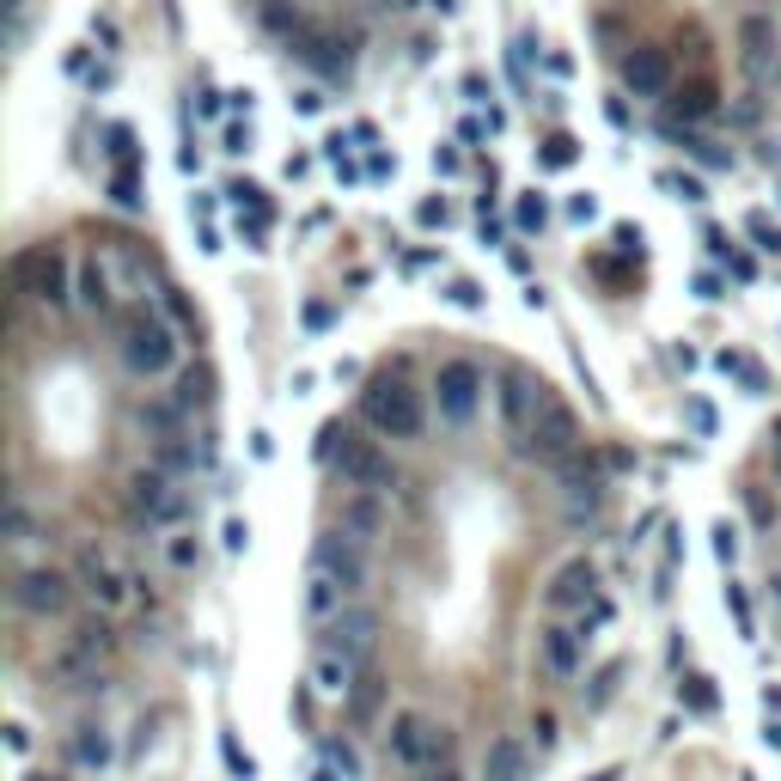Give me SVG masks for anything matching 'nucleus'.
<instances>
[{
    "label": "nucleus",
    "mask_w": 781,
    "mask_h": 781,
    "mask_svg": "<svg viewBox=\"0 0 781 781\" xmlns=\"http://www.w3.org/2000/svg\"><path fill=\"white\" fill-rule=\"evenodd\" d=\"M117 354H123V367L135 373V379H166V373L178 367V330H171L159 312L135 306L117 318Z\"/></svg>",
    "instance_id": "1"
},
{
    "label": "nucleus",
    "mask_w": 781,
    "mask_h": 781,
    "mask_svg": "<svg viewBox=\"0 0 781 781\" xmlns=\"http://www.w3.org/2000/svg\"><path fill=\"white\" fill-rule=\"evenodd\" d=\"M361 422H367L379 440H422V428H428V403H422V391H415L410 379H373L367 391H361Z\"/></svg>",
    "instance_id": "2"
},
{
    "label": "nucleus",
    "mask_w": 781,
    "mask_h": 781,
    "mask_svg": "<svg viewBox=\"0 0 781 781\" xmlns=\"http://www.w3.org/2000/svg\"><path fill=\"white\" fill-rule=\"evenodd\" d=\"M324 440H330L324 459L337 464V476L354 495H391L398 489V464H391V452H385L379 440H367V434H354V428H330Z\"/></svg>",
    "instance_id": "3"
},
{
    "label": "nucleus",
    "mask_w": 781,
    "mask_h": 781,
    "mask_svg": "<svg viewBox=\"0 0 781 781\" xmlns=\"http://www.w3.org/2000/svg\"><path fill=\"white\" fill-rule=\"evenodd\" d=\"M385 751H391V764L398 769L428 776L434 764L452 757V733H446L440 720H428L422 708H398V715L385 720Z\"/></svg>",
    "instance_id": "4"
},
{
    "label": "nucleus",
    "mask_w": 781,
    "mask_h": 781,
    "mask_svg": "<svg viewBox=\"0 0 781 781\" xmlns=\"http://www.w3.org/2000/svg\"><path fill=\"white\" fill-rule=\"evenodd\" d=\"M483 391H489V379H483V367L464 361V354H452V361L434 367V403H440L446 428H471L476 410H483Z\"/></svg>",
    "instance_id": "5"
},
{
    "label": "nucleus",
    "mask_w": 781,
    "mask_h": 781,
    "mask_svg": "<svg viewBox=\"0 0 781 781\" xmlns=\"http://www.w3.org/2000/svg\"><path fill=\"white\" fill-rule=\"evenodd\" d=\"M129 513H135L147 532H166L190 513V489H178V476H166L159 464L129 476Z\"/></svg>",
    "instance_id": "6"
},
{
    "label": "nucleus",
    "mask_w": 781,
    "mask_h": 781,
    "mask_svg": "<svg viewBox=\"0 0 781 781\" xmlns=\"http://www.w3.org/2000/svg\"><path fill=\"white\" fill-rule=\"evenodd\" d=\"M13 288L25 293V300H37V306L62 312L68 300H74V288H68V257L56 245H32L13 257Z\"/></svg>",
    "instance_id": "7"
},
{
    "label": "nucleus",
    "mask_w": 781,
    "mask_h": 781,
    "mask_svg": "<svg viewBox=\"0 0 781 781\" xmlns=\"http://www.w3.org/2000/svg\"><path fill=\"white\" fill-rule=\"evenodd\" d=\"M312 574H330L349 598H361V593H367V574H373V568H367V544L349 537L342 525H337V532H324L318 544H312Z\"/></svg>",
    "instance_id": "8"
},
{
    "label": "nucleus",
    "mask_w": 781,
    "mask_h": 781,
    "mask_svg": "<svg viewBox=\"0 0 781 781\" xmlns=\"http://www.w3.org/2000/svg\"><path fill=\"white\" fill-rule=\"evenodd\" d=\"M495 403H501V428L513 434V440H532L537 415H544V403H550V385L532 379L525 367H507V373H501V391H495Z\"/></svg>",
    "instance_id": "9"
},
{
    "label": "nucleus",
    "mask_w": 781,
    "mask_h": 781,
    "mask_svg": "<svg viewBox=\"0 0 781 781\" xmlns=\"http://www.w3.org/2000/svg\"><path fill=\"white\" fill-rule=\"evenodd\" d=\"M13 605L25 617H62L74 605V581L62 568H13Z\"/></svg>",
    "instance_id": "10"
},
{
    "label": "nucleus",
    "mask_w": 781,
    "mask_h": 781,
    "mask_svg": "<svg viewBox=\"0 0 781 781\" xmlns=\"http://www.w3.org/2000/svg\"><path fill=\"white\" fill-rule=\"evenodd\" d=\"M373 642H379V611L373 605H342V617H330L324 623V654H342L349 666H367Z\"/></svg>",
    "instance_id": "11"
},
{
    "label": "nucleus",
    "mask_w": 781,
    "mask_h": 781,
    "mask_svg": "<svg viewBox=\"0 0 781 781\" xmlns=\"http://www.w3.org/2000/svg\"><path fill=\"white\" fill-rule=\"evenodd\" d=\"M581 452V422H574V410L568 403H544V415H537V428H532V440H525V459H537V464H568Z\"/></svg>",
    "instance_id": "12"
},
{
    "label": "nucleus",
    "mask_w": 781,
    "mask_h": 781,
    "mask_svg": "<svg viewBox=\"0 0 781 781\" xmlns=\"http://www.w3.org/2000/svg\"><path fill=\"white\" fill-rule=\"evenodd\" d=\"M80 586L98 598V611H123V605H129V586H135V581L117 568V556H110V550L86 544V550H80Z\"/></svg>",
    "instance_id": "13"
},
{
    "label": "nucleus",
    "mask_w": 781,
    "mask_h": 781,
    "mask_svg": "<svg viewBox=\"0 0 781 781\" xmlns=\"http://www.w3.org/2000/svg\"><path fill=\"white\" fill-rule=\"evenodd\" d=\"M623 86L635 98H666L672 93V56H666L659 44H635L623 56Z\"/></svg>",
    "instance_id": "14"
},
{
    "label": "nucleus",
    "mask_w": 781,
    "mask_h": 781,
    "mask_svg": "<svg viewBox=\"0 0 781 781\" xmlns=\"http://www.w3.org/2000/svg\"><path fill=\"white\" fill-rule=\"evenodd\" d=\"M537 666L556 678V684H568V678H581V666H586V635L581 629H562V623H550L544 635H537Z\"/></svg>",
    "instance_id": "15"
},
{
    "label": "nucleus",
    "mask_w": 781,
    "mask_h": 781,
    "mask_svg": "<svg viewBox=\"0 0 781 781\" xmlns=\"http://www.w3.org/2000/svg\"><path fill=\"white\" fill-rule=\"evenodd\" d=\"M598 593V568L586 562V556H574V562L556 568L550 593H544V605H550V617H568V611H586V598Z\"/></svg>",
    "instance_id": "16"
},
{
    "label": "nucleus",
    "mask_w": 781,
    "mask_h": 781,
    "mask_svg": "<svg viewBox=\"0 0 781 781\" xmlns=\"http://www.w3.org/2000/svg\"><path fill=\"white\" fill-rule=\"evenodd\" d=\"M532 776V757H525V745L513 733L489 739V751H483V781H525Z\"/></svg>",
    "instance_id": "17"
},
{
    "label": "nucleus",
    "mask_w": 781,
    "mask_h": 781,
    "mask_svg": "<svg viewBox=\"0 0 781 781\" xmlns=\"http://www.w3.org/2000/svg\"><path fill=\"white\" fill-rule=\"evenodd\" d=\"M739 49H745L751 74H769V62H776V25L764 13H745L739 19Z\"/></svg>",
    "instance_id": "18"
},
{
    "label": "nucleus",
    "mask_w": 781,
    "mask_h": 781,
    "mask_svg": "<svg viewBox=\"0 0 781 781\" xmlns=\"http://www.w3.org/2000/svg\"><path fill=\"white\" fill-rule=\"evenodd\" d=\"M342 532L373 544V537L385 532V495H349V501H342Z\"/></svg>",
    "instance_id": "19"
},
{
    "label": "nucleus",
    "mask_w": 781,
    "mask_h": 781,
    "mask_svg": "<svg viewBox=\"0 0 781 781\" xmlns=\"http://www.w3.org/2000/svg\"><path fill=\"white\" fill-rule=\"evenodd\" d=\"M312 678H318L324 696H354V684H361V666H349L342 654H324V647H318V659H312Z\"/></svg>",
    "instance_id": "20"
},
{
    "label": "nucleus",
    "mask_w": 781,
    "mask_h": 781,
    "mask_svg": "<svg viewBox=\"0 0 781 781\" xmlns=\"http://www.w3.org/2000/svg\"><path fill=\"white\" fill-rule=\"evenodd\" d=\"M263 25H269L276 37H288L293 49L312 37V32H306V13H300V7H281V0H263Z\"/></svg>",
    "instance_id": "21"
},
{
    "label": "nucleus",
    "mask_w": 781,
    "mask_h": 781,
    "mask_svg": "<svg viewBox=\"0 0 781 781\" xmlns=\"http://www.w3.org/2000/svg\"><path fill=\"white\" fill-rule=\"evenodd\" d=\"M80 300H86L93 312H110V269L98 257L80 263Z\"/></svg>",
    "instance_id": "22"
},
{
    "label": "nucleus",
    "mask_w": 781,
    "mask_h": 781,
    "mask_svg": "<svg viewBox=\"0 0 781 781\" xmlns=\"http://www.w3.org/2000/svg\"><path fill=\"white\" fill-rule=\"evenodd\" d=\"M32 537H37V513L25 501V489H13L7 495V544H32Z\"/></svg>",
    "instance_id": "23"
},
{
    "label": "nucleus",
    "mask_w": 781,
    "mask_h": 781,
    "mask_svg": "<svg viewBox=\"0 0 781 781\" xmlns=\"http://www.w3.org/2000/svg\"><path fill=\"white\" fill-rule=\"evenodd\" d=\"M196 464H208V459H196V446H184V434L159 440V471H166V476H190Z\"/></svg>",
    "instance_id": "24"
},
{
    "label": "nucleus",
    "mask_w": 781,
    "mask_h": 781,
    "mask_svg": "<svg viewBox=\"0 0 781 781\" xmlns=\"http://www.w3.org/2000/svg\"><path fill=\"white\" fill-rule=\"evenodd\" d=\"M208 398H215V373H208V367H190L184 379H178V398H171V403L190 415L196 403H208Z\"/></svg>",
    "instance_id": "25"
},
{
    "label": "nucleus",
    "mask_w": 781,
    "mask_h": 781,
    "mask_svg": "<svg viewBox=\"0 0 781 781\" xmlns=\"http://www.w3.org/2000/svg\"><path fill=\"white\" fill-rule=\"evenodd\" d=\"M337 37H306V44H300V56H306L312 68H324V74H349V56H337Z\"/></svg>",
    "instance_id": "26"
},
{
    "label": "nucleus",
    "mask_w": 781,
    "mask_h": 781,
    "mask_svg": "<svg viewBox=\"0 0 781 781\" xmlns=\"http://www.w3.org/2000/svg\"><path fill=\"white\" fill-rule=\"evenodd\" d=\"M68 757H74V764H86V769H105V764H110V739L86 727L80 739H68Z\"/></svg>",
    "instance_id": "27"
},
{
    "label": "nucleus",
    "mask_w": 781,
    "mask_h": 781,
    "mask_svg": "<svg viewBox=\"0 0 781 781\" xmlns=\"http://www.w3.org/2000/svg\"><path fill=\"white\" fill-rule=\"evenodd\" d=\"M678 117H690V123H703L708 110H715V86H684V93L672 98Z\"/></svg>",
    "instance_id": "28"
},
{
    "label": "nucleus",
    "mask_w": 781,
    "mask_h": 781,
    "mask_svg": "<svg viewBox=\"0 0 781 781\" xmlns=\"http://www.w3.org/2000/svg\"><path fill=\"white\" fill-rule=\"evenodd\" d=\"M349 715L361 720V727H367V720L379 715V678H361V684H354V696H349Z\"/></svg>",
    "instance_id": "29"
},
{
    "label": "nucleus",
    "mask_w": 781,
    "mask_h": 781,
    "mask_svg": "<svg viewBox=\"0 0 781 781\" xmlns=\"http://www.w3.org/2000/svg\"><path fill=\"white\" fill-rule=\"evenodd\" d=\"M110 202H117V208H141V178H135V166H117V178H110Z\"/></svg>",
    "instance_id": "30"
},
{
    "label": "nucleus",
    "mask_w": 781,
    "mask_h": 781,
    "mask_svg": "<svg viewBox=\"0 0 781 781\" xmlns=\"http://www.w3.org/2000/svg\"><path fill=\"white\" fill-rule=\"evenodd\" d=\"M720 373H727V379H745L751 391H764V367H757V361H745V354H720Z\"/></svg>",
    "instance_id": "31"
},
{
    "label": "nucleus",
    "mask_w": 781,
    "mask_h": 781,
    "mask_svg": "<svg viewBox=\"0 0 781 781\" xmlns=\"http://www.w3.org/2000/svg\"><path fill=\"white\" fill-rule=\"evenodd\" d=\"M745 232H751V239H757V251H769V257H781V227H776V220L751 215V220H745Z\"/></svg>",
    "instance_id": "32"
},
{
    "label": "nucleus",
    "mask_w": 781,
    "mask_h": 781,
    "mask_svg": "<svg viewBox=\"0 0 781 781\" xmlns=\"http://www.w3.org/2000/svg\"><path fill=\"white\" fill-rule=\"evenodd\" d=\"M324 757H330V769H342V776H361V757H354L349 739H330V745H324Z\"/></svg>",
    "instance_id": "33"
},
{
    "label": "nucleus",
    "mask_w": 781,
    "mask_h": 781,
    "mask_svg": "<svg viewBox=\"0 0 781 781\" xmlns=\"http://www.w3.org/2000/svg\"><path fill=\"white\" fill-rule=\"evenodd\" d=\"M574 159H581V147H574V141H568V135H556L550 147H544V166H550V171H568V166H574Z\"/></svg>",
    "instance_id": "34"
},
{
    "label": "nucleus",
    "mask_w": 781,
    "mask_h": 781,
    "mask_svg": "<svg viewBox=\"0 0 781 781\" xmlns=\"http://www.w3.org/2000/svg\"><path fill=\"white\" fill-rule=\"evenodd\" d=\"M110 154H117V166H135V129L129 123H110Z\"/></svg>",
    "instance_id": "35"
},
{
    "label": "nucleus",
    "mask_w": 781,
    "mask_h": 781,
    "mask_svg": "<svg viewBox=\"0 0 781 781\" xmlns=\"http://www.w3.org/2000/svg\"><path fill=\"white\" fill-rule=\"evenodd\" d=\"M659 184L672 190L678 202H703V184H696V178H690V171H666V178H659Z\"/></svg>",
    "instance_id": "36"
},
{
    "label": "nucleus",
    "mask_w": 781,
    "mask_h": 781,
    "mask_svg": "<svg viewBox=\"0 0 781 781\" xmlns=\"http://www.w3.org/2000/svg\"><path fill=\"white\" fill-rule=\"evenodd\" d=\"M544 220H550V208H544V202H537V190H532V196L520 202V227H525V232H544Z\"/></svg>",
    "instance_id": "37"
},
{
    "label": "nucleus",
    "mask_w": 781,
    "mask_h": 781,
    "mask_svg": "<svg viewBox=\"0 0 781 781\" xmlns=\"http://www.w3.org/2000/svg\"><path fill=\"white\" fill-rule=\"evenodd\" d=\"M446 300H452V306H464V312H476V306H483V288H476V281H452V288H446Z\"/></svg>",
    "instance_id": "38"
},
{
    "label": "nucleus",
    "mask_w": 781,
    "mask_h": 781,
    "mask_svg": "<svg viewBox=\"0 0 781 781\" xmlns=\"http://www.w3.org/2000/svg\"><path fill=\"white\" fill-rule=\"evenodd\" d=\"M166 556H171V568H196L202 550H196V537H171V550H166Z\"/></svg>",
    "instance_id": "39"
},
{
    "label": "nucleus",
    "mask_w": 781,
    "mask_h": 781,
    "mask_svg": "<svg viewBox=\"0 0 781 781\" xmlns=\"http://www.w3.org/2000/svg\"><path fill=\"white\" fill-rule=\"evenodd\" d=\"M330 318H337V312L324 306V300H312L306 306V330H330Z\"/></svg>",
    "instance_id": "40"
},
{
    "label": "nucleus",
    "mask_w": 781,
    "mask_h": 781,
    "mask_svg": "<svg viewBox=\"0 0 781 781\" xmlns=\"http://www.w3.org/2000/svg\"><path fill=\"white\" fill-rule=\"evenodd\" d=\"M690 703H696V708H715V690H708V678H690Z\"/></svg>",
    "instance_id": "41"
},
{
    "label": "nucleus",
    "mask_w": 781,
    "mask_h": 781,
    "mask_svg": "<svg viewBox=\"0 0 781 781\" xmlns=\"http://www.w3.org/2000/svg\"><path fill=\"white\" fill-rule=\"evenodd\" d=\"M434 171H440V178H452V171H459V154H452V147H434Z\"/></svg>",
    "instance_id": "42"
},
{
    "label": "nucleus",
    "mask_w": 781,
    "mask_h": 781,
    "mask_svg": "<svg viewBox=\"0 0 781 781\" xmlns=\"http://www.w3.org/2000/svg\"><path fill=\"white\" fill-rule=\"evenodd\" d=\"M532 733H537V745H556V715H537Z\"/></svg>",
    "instance_id": "43"
},
{
    "label": "nucleus",
    "mask_w": 781,
    "mask_h": 781,
    "mask_svg": "<svg viewBox=\"0 0 781 781\" xmlns=\"http://www.w3.org/2000/svg\"><path fill=\"white\" fill-rule=\"evenodd\" d=\"M227 154H251V129H227Z\"/></svg>",
    "instance_id": "44"
},
{
    "label": "nucleus",
    "mask_w": 781,
    "mask_h": 781,
    "mask_svg": "<svg viewBox=\"0 0 781 781\" xmlns=\"http://www.w3.org/2000/svg\"><path fill=\"white\" fill-rule=\"evenodd\" d=\"M568 215H574V220H593L598 202H593V196H574V202H568Z\"/></svg>",
    "instance_id": "45"
},
{
    "label": "nucleus",
    "mask_w": 781,
    "mask_h": 781,
    "mask_svg": "<svg viewBox=\"0 0 781 781\" xmlns=\"http://www.w3.org/2000/svg\"><path fill=\"white\" fill-rule=\"evenodd\" d=\"M391 171H398V159H385V154L367 159V178H391Z\"/></svg>",
    "instance_id": "46"
},
{
    "label": "nucleus",
    "mask_w": 781,
    "mask_h": 781,
    "mask_svg": "<svg viewBox=\"0 0 781 781\" xmlns=\"http://www.w3.org/2000/svg\"><path fill=\"white\" fill-rule=\"evenodd\" d=\"M690 422H696V428L708 434V428H715V410H708V403H690Z\"/></svg>",
    "instance_id": "47"
},
{
    "label": "nucleus",
    "mask_w": 781,
    "mask_h": 781,
    "mask_svg": "<svg viewBox=\"0 0 781 781\" xmlns=\"http://www.w3.org/2000/svg\"><path fill=\"white\" fill-rule=\"evenodd\" d=\"M422 781H459V769H428Z\"/></svg>",
    "instance_id": "48"
},
{
    "label": "nucleus",
    "mask_w": 781,
    "mask_h": 781,
    "mask_svg": "<svg viewBox=\"0 0 781 781\" xmlns=\"http://www.w3.org/2000/svg\"><path fill=\"white\" fill-rule=\"evenodd\" d=\"M410 7H440V13H452V0H410Z\"/></svg>",
    "instance_id": "49"
},
{
    "label": "nucleus",
    "mask_w": 781,
    "mask_h": 781,
    "mask_svg": "<svg viewBox=\"0 0 781 781\" xmlns=\"http://www.w3.org/2000/svg\"><path fill=\"white\" fill-rule=\"evenodd\" d=\"M312 781H337V769H318V776H312Z\"/></svg>",
    "instance_id": "50"
}]
</instances>
